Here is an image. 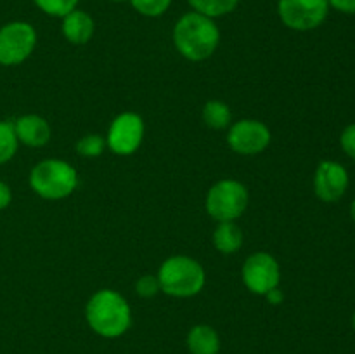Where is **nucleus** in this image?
Returning a JSON list of instances; mask_svg holds the SVG:
<instances>
[{
    "instance_id": "obj_1",
    "label": "nucleus",
    "mask_w": 355,
    "mask_h": 354,
    "mask_svg": "<svg viewBox=\"0 0 355 354\" xmlns=\"http://www.w3.org/2000/svg\"><path fill=\"white\" fill-rule=\"evenodd\" d=\"M85 318L90 328L104 339H118L132 325V309L116 290L103 288L89 298Z\"/></svg>"
},
{
    "instance_id": "obj_2",
    "label": "nucleus",
    "mask_w": 355,
    "mask_h": 354,
    "mask_svg": "<svg viewBox=\"0 0 355 354\" xmlns=\"http://www.w3.org/2000/svg\"><path fill=\"white\" fill-rule=\"evenodd\" d=\"M220 31L211 17L200 12H187L173 28V44L180 56L189 61H205L218 47Z\"/></svg>"
},
{
    "instance_id": "obj_3",
    "label": "nucleus",
    "mask_w": 355,
    "mask_h": 354,
    "mask_svg": "<svg viewBox=\"0 0 355 354\" xmlns=\"http://www.w3.org/2000/svg\"><path fill=\"white\" fill-rule=\"evenodd\" d=\"M158 281L170 297L187 298L200 294L207 281L203 266L187 255H172L159 266Z\"/></svg>"
},
{
    "instance_id": "obj_4",
    "label": "nucleus",
    "mask_w": 355,
    "mask_h": 354,
    "mask_svg": "<svg viewBox=\"0 0 355 354\" xmlns=\"http://www.w3.org/2000/svg\"><path fill=\"white\" fill-rule=\"evenodd\" d=\"M30 186L44 200H62L76 189L78 174L64 160H42L31 169Z\"/></svg>"
},
{
    "instance_id": "obj_5",
    "label": "nucleus",
    "mask_w": 355,
    "mask_h": 354,
    "mask_svg": "<svg viewBox=\"0 0 355 354\" xmlns=\"http://www.w3.org/2000/svg\"><path fill=\"white\" fill-rule=\"evenodd\" d=\"M250 194L245 184L234 179H222L207 194V212L217 222L236 221L245 214Z\"/></svg>"
},
{
    "instance_id": "obj_6",
    "label": "nucleus",
    "mask_w": 355,
    "mask_h": 354,
    "mask_svg": "<svg viewBox=\"0 0 355 354\" xmlns=\"http://www.w3.org/2000/svg\"><path fill=\"white\" fill-rule=\"evenodd\" d=\"M37 45V31L30 23L12 21L0 28V65L16 66L26 61Z\"/></svg>"
},
{
    "instance_id": "obj_7",
    "label": "nucleus",
    "mask_w": 355,
    "mask_h": 354,
    "mask_svg": "<svg viewBox=\"0 0 355 354\" xmlns=\"http://www.w3.org/2000/svg\"><path fill=\"white\" fill-rule=\"evenodd\" d=\"M277 12L284 26L309 31L321 26L329 12L328 0H279Z\"/></svg>"
},
{
    "instance_id": "obj_8",
    "label": "nucleus",
    "mask_w": 355,
    "mask_h": 354,
    "mask_svg": "<svg viewBox=\"0 0 355 354\" xmlns=\"http://www.w3.org/2000/svg\"><path fill=\"white\" fill-rule=\"evenodd\" d=\"M144 120L134 111L120 113L107 128L106 146L120 156L134 155L144 139Z\"/></svg>"
},
{
    "instance_id": "obj_9",
    "label": "nucleus",
    "mask_w": 355,
    "mask_h": 354,
    "mask_svg": "<svg viewBox=\"0 0 355 354\" xmlns=\"http://www.w3.org/2000/svg\"><path fill=\"white\" fill-rule=\"evenodd\" d=\"M241 278L245 287L252 294L266 295L269 290L279 287V264H277V260L270 253L255 252L243 264Z\"/></svg>"
},
{
    "instance_id": "obj_10",
    "label": "nucleus",
    "mask_w": 355,
    "mask_h": 354,
    "mask_svg": "<svg viewBox=\"0 0 355 354\" xmlns=\"http://www.w3.org/2000/svg\"><path fill=\"white\" fill-rule=\"evenodd\" d=\"M270 130L263 121L245 118L229 127L227 144L239 155H259L270 144Z\"/></svg>"
},
{
    "instance_id": "obj_11",
    "label": "nucleus",
    "mask_w": 355,
    "mask_h": 354,
    "mask_svg": "<svg viewBox=\"0 0 355 354\" xmlns=\"http://www.w3.org/2000/svg\"><path fill=\"white\" fill-rule=\"evenodd\" d=\"M349 187V172L333 160H322L314 174V191L326 203L338 201Z\"/></svg>"
},
{
    "instance_id": "obj_12",
    "label": "nucleus",
    "mask_w": 355,
    "mask_h": 354,
    "mask_svg": "<svg viewBox=\"0 0 355 354\" xmlns=\"http://www.w3.org/2000/svg\"><path fill=\"white\" fill-rule=\"evenodd\" d=\"M14 132L17 141L30 148H42L51 141V125L40 115H24L14 121Z\"/></svg>"
},
{
    "instance_id": "obj_13",
    "label": "nucleus",
    "mask_w": 355,
    "mask_h": 354,
    "mask_svg": "<svg viewBox=\"0 0 355 354\" xmlns=\"http://www.w3.org/2000/svg\"><path fill=\"white\" fill-rule=\"evenodd\" d=\"M61 30L66 40L75 45H83L92 38L96 24H94L90 14H87L85 10L75 9L62 17Z\"/></svg>"
},
{
    "instance_id": "obj_14",
    "label": "nucleus",
    "mask_w": 355,
    "mask_h": 354,
    "mask_svg": "<svg viewBox=\"0 0 355 354\" xmlns=\"http://www.w3.org/2000/svg\"><path fill=\"white\" fill-rule=\"evenodd\" d=\"M187 349L191 354H218L220 337L210 325H196L187 333Z\"/></svg>"
},
{
    "instance_id": "obj_15",
    "label": "nucleus",
    "mask_w": 355,
    "mask_h": 354,
    "mask_svg": "<svg viewBox=\"0 0 355 354\" xmlns=\"http://www.w3.org/2000/svg\"><path fill=\"white\" fill-rule=\"evenodd\" d=\"M214 246L222 253H236L243 246V231L234 221L218 222L214 231Z\"/></svg>"
},
{
    "instance_id": "obj_16",
    "label": "nucleus",
    "mask_w": 355,
    "mask_h": 354,
    "mask_svg": "<svg viewBox=\"0 0 355 354\" xmlns=\"http://www.w3.org/2000/svg\"><path fill=\"white\" fill-rule=\"evenodd\" d=\"M201 117H203V121L208 127L215 128V130H222V128L231 127L232 111L224 101L214 99L205 104Z\"/></svg>"
},
{
    "instance_id": "obj_17",
    "label": "nucleus",
    "mask_w": 355,
    "mask_h": 354,
    "mask_svg": "<svg viewBox=\"0 0 355 354\" xmlns=\"http://www.w3.org/2000/svg\"><path fill=\"white\" fill-rule=\"evenodd\" d=\"M194 12H200L208 17H220L232 12L238 7L239 0H187Z\"/></svg>"
},
{
    "instance_id": "obj_18",
    "label": "nucleus",
    "mask_w": 355,
    "mask_h": 354,
    "mask_svg": "<svg viewBox=\"0 0 355 354\" xmlns=\"http://www.w3.org/2000/svg\"><path fill=\"white\" fill-rule=\"evenodd\" d=\"M17 141L16 132H14V125L10 121H0V165L10 162L17 151Z\"/></svg>"
},
{
    "instance_id": "obj_19",
    "label": "nucleus",
    "mask_w": 355,
    "mask_h": 354,
    "mask_svg": "<svg viewBox=\"0 0 355 354\" xmlns=\"http://www.w3.org/2000/svg\"><path fill=\"white\" fill-rule=\"evenodd\" d=\"M106 149V139L99 134H87L76 142V151L87 158H96Z\"/></svg>"
},
{
    "instance_id": "obj_20",
    "label": "nucleus",
    "mask_w": 355,
    "mask_h": 354,
    "mask_svg": "<svg viewBox=\"0 0 355 354\" xmlns=\"http://www.w3.org/2000/svg\"><path fill=\"white\" fill-rule=\"evenodd\" d=\"M35 6L45 14L54 17H64L71 10L76 9L78 0H33Z\"/></svg>"
},
{
    "instance_id": "obj_21",
    "label": "nucleus",
    "mask_w": 355,
    "mask_h": 354,
    "mask_svg": "<svg viewBox=\"0 0 355 354\" xmlns=\"http://www.w3.org/2000/svg\"><path fill=\"white\" fill-rule=\"evenodd\" d=\"M135 10L142 16L158 17L170 7L172 0H128Z\"/></svg>"
},
{
    "instance_id": "obj_22",
    "label": "nucleus",
    "mask_w": 355,
    "mask_h": 354,
    "mask_svg": "<svg viewBox=\"0 0 355 354\" xmlns=\"http://www.w3.org/2000/svg\"><path fill=\"white\" fill-rule=\"evenodd\" d=\"M135 290H137V294L141 295L142 298L155 297V295L162 290L158 276H153V274H144V276H141L137 280V283H135Z\"/></svg>"
},
{
    "instance_id": "obj_23",
    "label": "nucleus",
    "mask_w": 355,
    "mask_h": 354,
    "mask_svg": "<svg viewBox=\"0 0 355 354\" xmlns=\"http://www.w3.org/2000/svg\"><path fill=\"white\" fill-rule=\"evenodd\" d=\"M340 144H342V149L345 151V155H349L350 158L355 160V124L347 125L343 128L342 135H340Z\"/></svg>"
},
{
    "instance_id": "obj_24",
    "label": "nucleus",
    "mask_w": 355,
    "mask_h": 354,
    "mask_svg": "<svg viewBox=\"0 0 355 354\" xmlns=\"http://www.w3.org/2000/svg\"><path fill=\"white\" fill-rule=\"evenodd\" d=\"M329 7L343 14H355V0H328Z\"/></svg>"
},
{
    "instance_id": "obj_25",
    "label": "nucleus",
    "mask_w": 355,
    "mask_h": 354,
    "mask_svg": "<svg viewBox=\"0 0 355 354\" xmlns=\"http://www.w3.org/2000/svg\"><path fill=\"white\" fill-rule=\"evenodd\" d=\"M12 201V193H10V187L7 186L3 180H0V210H6L7 207Z\"/></svg>"
},
{
    "instance_id": "obj_26",
    "label": "nucleus",
    "mask_w": 355,
    "mask_h": 354,
    "mask_svg": "<svg viewBox=\"0 0 355 354\" xmlns=\"http://www.w3.org/2000/svg\"><path fill=\"white\" fill-rule=\"evenodd\" d=\"M266 298H267V302H269V304H272V305H279L281 302L284 301V292L281 290L279 287H276V288H272V290H269L266 294Z\"/></svg>"
},
{
    "instance_id": "obj_27",
    "label": "nucleus",
    "mask_w": 355,
    "mask_h": 354,
    "mask_svg": "<svg viewBox=\"0 0 355 354\" xmlns=\"http://www.w3.org/2000/svg\"><path fill=\"white\" fill-rule=\"evenodd\" d=\"M350 215H352V219L355 222V200L352 201V205H350Z\"/></svg>"
},
{
    "instance_id": "obj_28",
    "label": "nucleus",
    "mask_w": 355,
    "mask_h": 354,
    "mask_svg": "<svg viewBox=\"0 0 355 354\" xmlns=\"http://www.w3.org/2000/svg\"><path fill=\"white\" fill-rule=\"evenodd\" d=\"M352 326H354V330H355V311H354V316H352Z\"/></svg>"
},
{
    "instance_id": "obj_29",
    "label": "nucleus",
    "mask_w": 355,
    "mask_h": 354,
    "mask_svg": "<svg viewBox=\"0 0 355 354\" xmlns=\"http://www.w3.org/2000/svg\"><path fill=\"white\" fill-rule=\"evenodd\" d=\"M113 2H127V0H113Z\"/></svg>"
}]
</instances>
